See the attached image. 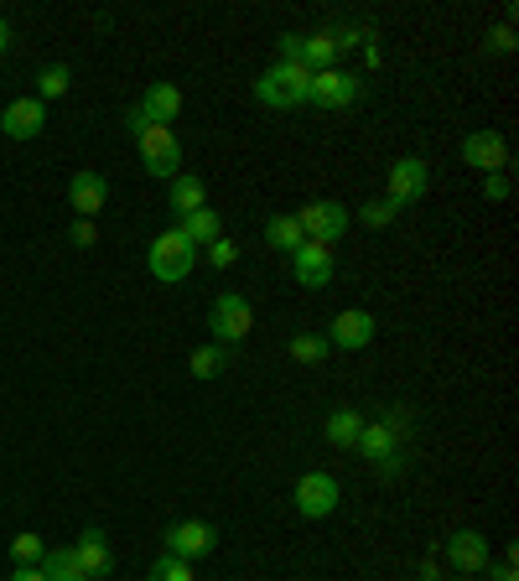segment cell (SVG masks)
I'll return each instance as SVG.
<instances>
[{
  "label": "cell",
  "instance_id": "6da1fadb",
  "mask_svg": "<svg viewBox=\"0 0 519 581\" xmlns=\"http://www.w3.org/2000/svg\"><path fill=\"white\" fill-rule=\"evenodd\" d=\"M306 88H312V68L302 63H276L255 78V99L265 109H302Z\"/></svg>",
  "mask_w": 519,
  "mask_h": 581
},
{
  "label": "cell",
  "instance_id": "7a4b0ae2",
  "mask_svg": "<svg viewBox=\"0 0 519 581\" xmlns=\"http://www.w3.org/2000/svg\"><path fill=\"white\" fill-rule=\"evenodd\" d=\"M193 259H197L193 244L177 234V229H167V234L152 239V250H146V270H152L156 280H167V286H177V280L193 276Z\"/></svg>",
  "mask_w": 519,
  "mask_h": 581
},
{
  "label": "cell",
  "instance_id": "3957f363",
  "mask_svg": "<svg viewBox=\"0 0 519 581\" xmlns=\"http://www.w3.org/2000/svg\"><path fill=\"white\" fill-rule=\"evenodd\" d=\"M250 327H255V306L244 302L239 291H224L214 302V312H208V332H214L218 348H239L244 338H250Z\"/></svg>",
  "mask_w": 519,
  "mask_h": 581
},
{
  "label": "cell",
  "instance_id": "277c9868",
  "mask_svg": "<svg viewBox=\"0 0 519 581\" xmlns=\"http://www.w3.org/2000/svg\"><path fill=\"white\" fill-rule=\"evenodd\" d=\"M135 146H141V167L161 182H172L182 172V141L172 135V125H146L135 135Z\"/></svg>",
  "mask_w": 519,
  "mask_h": 581
},
{
  "label": "cell",
  "instance_id": "5b68a950",
  "mask_svg": "<svg viewBox=\"0 0 519 581\" xmlns=\"http://www.w3.org/2000/svg\"><path fill=\"white\" fill-rule=\"evenodd\" d=\"M353 452H364L385 477H395L400 468H406V441H400V436H395L385 421H364L359 441H353Z\"/></svg>",
  "mask_w": 519,
  "mask_h": 581
},
{
  "label": "cell",
  "instance_id": "8992f818",
  "mask_svg": "<svg viewBox=\"0 0 519 581\" xmlns=\"http://www.w3.org/2000/svg\"><path fill=\"white\" fill-rule=\"evenodd\" d=\"M359 94H364V78H359V73L323 68V73H312L306 105H312V109H348V105H359Z\"/></svg>",
  "mask_w": 519,
  "mask_h": 581
},
{
  "label": "cell",
  "instance_id": "52a82bcc",
  "mask_svg": "<svg viewBox=\"0 0 519 581\" xmlns=\"http://www.w3.org/2000/svg\"><path fill=\"white\" fill-rule=\"evenodd\" d=\"M338 498H343V488H338V477L333 473H302L297 477V488H291V504H297V515L302 519H327L333 509H338Z\"/></svg>",
  "mask_w": 519,
  "mask_h": 581
},
{
  "label": "cell",
  "instance_id": "ba28073f",
  "mask_svg": "<svg viewBox=\"0 0 519 581\" xmlns=\"http://www.w3.org/2000/svg\"><path fill=\"white\" fill-rule=\"evenodd\" d=\"M167 556L177 560H203L218 550V530L208 519H182V524H167Z\"/></svg>",
  "mask_w": 519,
  "mask_h": 581
},
{
  "label": "cell",
  "instance_id": "9c48e42d",
  "mask_svg": "<svg viewBox=\"0 0 519 581\" xmlns=\"http://www.w3.org/2000/svg\"><path fill=\"white\" fill-rule=\"evenodd\" d=\"M297 223H302V234L312 244H338L348 234V208L333 203V197H317V203H306L302 214H297Z\"/></svg>",
  "mask_w": 519,
  "mask_h": 581
},
{
  "label": "cell",
  "instance_id": "30bf717a",
  "mask_svg": "<svg viewBox=\"0 0 519 581\" xmlns=\"http://www.w3.org/2000/svg\"><path fill=\"white\" fill-rule=\"evenodd\" d=\"M462 161L478 167V172H509V141L498 135V130H473V135H462Z\"/></svg>",
  "mask_w": 519,
  "mask_h": 581
},
{
  "label": "cell",
  "instance_id": "8fae6325",
  "mask_svg": "<svg viewBox=\"0 0 519 581\" xmlns=\"http://www.w3.org/2000/svg\"><path fill=\"white\" fill-rule=\"evenodd\" d=\"M426 187H432V167L421 161V156H400L395 167H389V193L400 208H411V203H421L426 197Z\"/></svg>",
  "mask_w": 519,
  "mask_h": 581
},
{
  "label": "cell",
  "instance_id": "7c38bea8",
  "mask_svg": "<svg viewBox=\"0 0 519 581\" xmlns=\"http://www.w3.org/2000/svg\"><path fill=\"white\" fill-rule=\"evenodd\" d=\"M323 338H327L333 348H343V353H359V348L374 343V317H369L364 306H343V312H338V317L327 323Z\"/></svg>",
  "mask_w": 519,
  "mask_h": 581
},
{
  "label": "cell",
  "instance_id": "4fadbf2b",
  "mask_svg": "<svg viewBox=\"0 0 519 581\" xmlns=\"http://www.w3.org/2000/svg\"><path fill=\"white\" fill-rule=\"evenodd\" d=\"M333 270H338L333 244H312V239H306L302 250L291 255V276H297V286H306V291H323L327 280H333Z\"/></svg>",
  "mask_w": 519,
  "mask_h": 581
},
{
  "label": "cell",
  "instance_id": "5bb4252c",
  "mask_svg": "<svg viewBox=\"0 0 519 581\" xmlns=\"http://www.w3.org/2000/svg\"><path fill=\"white\" fill-rule=\"evenodd\" d=\"M47 125V105L32 94V99H11V105L0 109V130L11 135V141H37Z\"/></svg>",
  "mask_w": 519,
  "mask_h": 581
},
{
  "label": "cell",
  "instance_id": "9a60e30c",
  "mask_svg": "<svg viewBox=\"0 0 519 581\" xmlns=\"http://www.w3.org/2000/svg\"><path fill=\"white\" fill-rule=\"evenodd\" d=\"M73 560H79V577L84 581H105L114 571V550H109L105 530H84L79 545H73Z\"/></svg>",
  "mask_w": 519,
  "mask_h": 581
},
{
  "label": "cell",
  "instance_id": "2e32d148",
  "mask_svg": "<svg viewBox=\"0 0 519 581\" xmlns=\"http://www.w3.org/2000/svg\"><path fill=\"white\" fill-rule=\"evenodd\" d=\"M447 560H452L462 577H478L483 566H488V535H478V530H457V535H447Z\"/></svg>",
  "mask_w": 519,
  "mask_h": 581
},
{
  "label": "cell",
  "instance_id": "e0dca14e",
  "mask_svg": "<svg viewBox=\"0 0 519 581\" xmlns=\"http://www.w3.org/2000/svg\"><path fill=\"white\" fill-rule=\"evenodd\" d=\"M68 203H73V218H94L109 203V182L105 172H73L68 182Z\"/></svg>",
  "mask_w": 519,
  "mask_h": 581
},
{
  "label": "cell",
  "instance_id": "ac0fdd59",
  "mask_svg": "<svg viewBox=\"0 0 519 581\" xmlns=\"http://www.w3.org/2000/svg\"><path fill=\"white\" fill-rule=\"evenodd\" d=\"M141 114H146V125H172L177 114H182V88L152 84L146 94H141Z\"/></svg>",
  "mask_w": 519,
  "mask_h": 581
},
{
  "label": "cell",
  "instance_id": "d6986e66",
  "mask_svg": "<svg viewBox=\"0 0 519 581\" xmlns=\"http://www.w3.org/2000/svg\"><path fill=\"white\" fill-rule=\"evenodd\" d=\"M177 234L188 239L193 250H208L218 234H224V223H218V214L214 208H193V214H182L177 218Z\"/></svg>",
  "mask_w": 519,
  "mask_h": 581
},
{
  "label": "cell",
  "instance_id": "ffe728a7",
  "mask_svg": "<svg viewBox=\"0 0 519 581\" xmlns=\"http://www.w3.org/2000/svg\"><path fill=\"white\" fill-rule=\"evenodd\" d=\"M359 431H364V410H353V406L327 410L323 436L333 441V447H353V441H359Z\"/></svg>",
  "mask_w": 519,
  "mask_h": 581
},
{
  "label": "cell",
  "instance_id": "44dd1931",
  "mask_svg": "<svg viewBox=\"0 0 519 581\" xmlns=\"http://www.w3.org/2000/svg\"><path fill=\"white\" fill-rule=\"evenodd\" d=\"M265 244H270V250H286V255H297V250L306 244L297 214H276V218H270V223H265Z\"/></svg>",
  "mask_w": 519,
  "mask_h": 581
},
{
  "label": "cell",
  "instance_id": "7402d4cb",
  "mask_svg": "<svg viewBox=\"0 0 519 581\" xmlns=\"http://www.w3.org/2000/svg\"><path fill=\"white\" fill-rule=\"evenodd\" d=\"M172 208H177V218L193 214V208H208V187H203V177H193V172L172 177Z\"/></svg>",
  "mask_w": 519,
  "mask_h": 581
},
{
  "label": "cell",
  "instance_id": "603a6c76",
  "mask_svg": "<svg viewBox=\"0 0 519 581\" xmlns=\"http://www.w3.org/2000/svg\"><path fill=\"white\" fill-rule=\"evenodd\" d=\"M333 58H338V32H312V37H302V68L323 73V68H333Z\"/></svg>",
  "mask_w": 519,
  "mask_h": 581
},
{
  "label": "cell",
  "instance_id": "cb8c5ba5",
  "mask_svg": "<svg viewBox=\"0 0 519 581\" xmlns=\"http://www.w3.org/2000/svg\"><path fill=\"white\" fill-rule=\"evenodd\" d=\"M43 577L47 581H84V577H79V560H73V545H47Z\"/></svg>",
  "mask_w": 519,
  "mask_h": 581
},
{
  "label": "cell",
  "instance_id": "d4e9b609",
  "mask_svg": "<svg viewBox=\"0 0 519 581\" xmlns=\"http://www.w3.org/2000/svg\"><path fill=\"white\" fill-rule=\"evenodd\" d=\"M188 368H193L197 379H218V374L229 368V348H218V343L193 348V359H188Z\"/></svg>",
  "mask_w": 519,
  "mask_h": 581
},
{
  "label": "cell",
  "instance_id": "484cf974",
  "mask_svg": "<svg viewBox=\"0 0 519 581\" xmlns=\"http://www.w3.org/2000/svg\"><path fill=\"white\" fill-rule=\"evenodd\" d=\"M68 88H73V68L68 63H47L43 73H37V99H43V105L47 99H63Z\"/></svg>",
  "mask_w": 519,
  "mask_h": 581
},
{
  "label": "cell",
  "instance_id": "4316f807",
  "mask_svg": "<svg viewBox=\"0 0 519 581\" xmlns=\"http://www.w3.org/2000/svg\"><path fill=\"white\" fill-rule=\"evenodd\" d=\"M327 353H333V343H327L323 332H291V359L297 364H323Z\"/></svg>",
  "mask_w": 519,
  "mask_h": 581
},
{
  "label": "cell",
  "instance_id": "83f0119b",
  "mask_svg": "<svg viewBox=\"0 0 519 581\" xmlns=\"http://www.w3.org/2000/svg\"><path fill=\"white\" fill-rule=\"evenodd\" d=\"M146 581H197L193 560H177V556H156L152 571H146Z\"/></svg>",
  "mask_w": 519,
  "mask_h": 581
},
{
  "label": "cell",
  "instance_id": "f1b7e54d",
  "mask_svg": "<svg viewBox=\"0 0 519 581\" xmlns=\"http://www.w3.org/2000/svg\"><path fill=\"white\" fill-rule=\"evenodd\" d=\"M11 556H16V566H43L47 540H43V535H32V530H22V535L11 540Z\"/></svg>",
  "mask_w": 519,
  "mask_h": 581
},
{
  "label": "cell",
  "instance_id": "f546056e",
  "mask_svg": "<svg viewBox=\"0 0 519 581\" xmlns=\"http://www.w3.org/2000/svg\"><path fill=\"white\" fill-rule=\"evenodd\" d=\"M400 218V203L395 197H374V203H364V229H389Z\"/></svg>",
  "mask_w": 519,
  "mask_h": 581
},
{
  "label": "cell",
  "instance_id": "4dcf8cb0",
  "mask_svg": "<svg viewBox=\"0 0 519 581\" xmlns=\"http://www.w3.org/2000/svg\"><path fill=\"white\" fill-rule=\"evenodd\" d=\"M234 259H239V244H234V239H224V234H218L214 244H208V265H214V270H229Z\"/></svg>",
  "mask_w": 519,
  "mask_h": 581
},
{
  "label": "cell",
  "instance_id": "1f68e13d",
  "mask_svg": "<svg viewBox=\"0 0 519 581\" xmlns=\"http://www.w3.org/2000/svg\"><path fill=\"white\" fill-rule=\"evenodd\" d=\"M483 197H488V203H504V197H509V172H488V177H483Z\"/></svg>",
  "mask_w": 519,
  "mask_h": 581
},
{
  "label": "cell",
  "instance_id": "d6a6232c",
  "mask_svg": "<svg viewBox=\"0 0 519 581\" xmlns=\"http://www.w3.org/2000/svg\"><path fill=\"white\" fill-rule=\"evenodd\" d=\"M68 234H73V244H79V250H88V244L99 239V229H94V218H73V229H68Z\"/></svg>",
  "mask_w": 519,
  "mask_h": 581
},
{
  "label": "cell",
  "instance_id": "836d02e7",
  "mask_svg": "<svg viewBox=\"0 0 519 581\" xmlns=\"http://www.w3.org/2000/svg\"><path fill=\"white\" fill-rule=\"evenodd\" d=\"M488 47H494V52H515V32H509V26H494V32H488Z\"/></svg>",
  "mask_w": 519,
  "mask_h": 581
},
{
  "label": "cell",
  "instance_id": "e575fe53",
  "mask_svg": "<svg viewBox=\"0 0 519 581\" xmlns=\"http://www.w3.org/2000/svg\"><path fill=\"white\" fill-rule=\"evenodd\" d=\"M483 571H488V581H515V560H509V556H504V560H488Z\"/></svg>",
  "mask_w": 519,
  "mask_h": 581
},
{
  "label": "cell",
  "instance_id": "d590c367",
  "mask_svg": "<svg viewBox=\"0 0 519 581\" xmlns=\"http://www.w3.org/2000/svg\"><path fill=\"white\" fill-rule=\"evenodd\" d=\"M11 581H47V577H43V566H16Z\"/></svg>",
  "mask_w": 519,
  "mask_h": 581
},
{
  "label": "cell",
  "instance_id": "8d00e7d4",
  "mask_svg": "<svg viewBox=\"0 0 519 581\" xmlns=\"http://www.w3.org/2000/svg\"><path fill=\"white\" fill-rule=\"evenodd\" d=\"M125 130H130V135H141V130H146V114H141V105L125 114Z\"/></svg>",
  "mask_w": 519,
  "mask_h": 581
},
{
  "label": "cell",
  "instance_id": "74e56055",
  "mask_svg": "<svg viewBox=\"0 0 519 581\" xmlns=\"http://www.w3.org/2000/svg\"><path fill=\"white\" fill-rule=\"evenodd\" d=\"M5 47H11V22L0 16V58H5Z\"/></svg>",
  "mask_w": 519,
  "mask_h": 581
},
{
  "label": "cell",
  "instance_id": "f35d334b",
  "mask_svg": "<svg viewBox=\"0 0 519 581\" xmlns=\"http://www.w3.org/2000/svg\"><path fill=\"white\" fill-rule=\"evenodd\" d=\"M462 581H468V577H462Z\"/></svg>",
  "mask_w": 519,
  "mask_h": 581
}]
</instances>
